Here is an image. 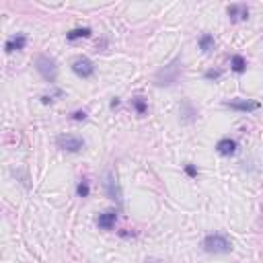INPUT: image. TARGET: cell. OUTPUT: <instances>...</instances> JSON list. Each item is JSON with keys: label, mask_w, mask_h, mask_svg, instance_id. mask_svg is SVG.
I'll return each mask as SVG.
<instances>
[{"label": "cell", "mask_w": 263, "mask_h": 263, "mask_svg": "<svg viewBox=\"0 0 263 263\" xmlns=\"http://www.w3.org/2000/svg\"><path fill=\"white\" fill-rule=\"evenodd\" d=\"M181 76V58H175L164 68H161L154 74V84L156 86H173Z\"/></svg>", "instance_id": "obj_1"}, {"label": "cell", "mask_w": 263, "mask_h": 263, "mask_svg": "<svg viewBox=\"0 0 263 263\" xmlns=\"http://www.w3.org/2000/svg\"><path fill=\"white\" fill-rule=\"evenodd\" d=\"M204 251L206 253H214V255L230 253L232 251V243L226 239L224 234H208L204 239Z\"/></svg>", "instance_id": "obj_2"}, {"label": "cell", "mask_w": 263, "mask_h": 263, "mask_svg": "<svg viewBox=\"0 0 263 263\" xmlns=\"http://www.w3.org/2000/svg\"><path fill=\"white\" fill-rule=\"evenodd\" d=\"M35 68H37V72L43 76V81L56 82V78H58V64H56L54 58H49V56H37V60H35Z\"/></svg>", "instance_id": "obj_3"}, {"label": "cell", "mask_w": 263, "mask_h": 263, "mask_svg": "<svg viewBox=\"0 0 263 263\" xmlns=\"http://www.w3.org/2000/svg\"><path fill=\"white\" fill-rule=\"evenodd\" d=\"M56 144L58 148H62L66 152H81L84 148V140L78 138V136H70V134H62L56 138Z\"/></svg>", "instance_id": "obj_4"}, {"label": "cell", "mask_w": 263, "mask_h": 263, "mask_svg": "<svg viewBox=\"0 0 263 263\" xmlns=\"http://www.w3.org/2000/svg\"><path fill=\"white\" fill-rule=\"evenodd\" d=\"M103 183H105V191H107V196L119 206L121 204V189H119V183L115 179V175H113L111 171H107L105 173V181Z\"/></svg>", "instance_id": "obj_5"}, {"label": "cell", "mask_w": 263, "mask_h": 263, "mask_svg": "<svg viewBox=\"0 0 263 263\" xmlns=\"http://www.w3.org/2000/svg\"><path fill=\"white\" fill-rule=\"evenodd\" d=\"M72 72L76 76H81V78H91L95 74V64L91 62L89 58H76L74 62H72Z\"/></svg>", "instance_id": "obj_6"}, {"label": "cell", "mask_w": 263, "mask_h": 263, "mask_svg": "<svg viewBox=\"0 0 263 263\" xmlns=\"http://www.w3.org/2000/svg\"><path fill=\"white\" fill-rule=\"evenodd\" d=\"M224 107H230L234 111H243V113H251V111L259 109V103L251 101V99H232V101H226Z\"/></svg>", "instance_id": "obj_7"}, {"label": "cell", "mask_w": 263, "mask_h": 263, "mask_svg": "<svg viewBox=\"0 0 263 263\" xmlns=\"http://www.w3.org/2000/svg\"><path fill=\"white\" fill-rule=\"evenodd\" d=\"M226 15L232 23H241V21H247L249 19V6L247 4H230L226 8Z\"/></svg>", "instance_id": "obj_8"}, {"label": "cell", "mask_w": 263, "mask_h": 263, "mask_svg": "<svg viewBox=\"0 0 263 263\" xmlns=\"http://www.w3.org/2000/svg\"><path fill=\"white\" fill-rule=\"evenodd\" d=\"M115 220H117V210H107V212L99 214L97 224H99V229H103V230H111L113 226H115Z\"/></svg>", "instance_id": "obj_9"}, {"label": "cell", "mask_w": 263, "mask_h": 263, "mask_svg": "<svg viewBox=\"0 0 263 263\" xmlns=\"http://www.w3.org/2000/svg\"><path fill=\"white\" fill-rule=\"evenodd\" d=\"M25 46H27V37H25L23 33H19V35H15V37H11L4 43V49H6V54H13V51L25 49Z\"/></svg>", "instance_id": "obj_10"}, {"label": "cell", "mask_w": 263, "mask_h": 263, "mask_svg": "<svg viewBox=\"0 0 263 263\" xmlns=\"http://www.w3.org/2000/svg\"><path fill=\"white\" fill-rule=\"evenodd\" d=\"M216 150L220 152L222 156H230V154L236 152V142H234L232 138H222V140H218Z\"/></svg>", "instance_id": "obj_11"}, {"label": "cell", "mask_w": 263, "mask_h": 263, "mask_svg": "<svg viewBox=\"0 0 263 263\" xmlns=\"http://www.w3.org/2000/svg\"><path fill=\"white\" fill-rule=\"evenodd\" d=\"M82 37H91V29L89 27H76V29L66 33L68 41H76V39H82Z\"/></svg>", "instance_id": "obj_12"}, {"label": "cell", "mask_w": 263, "mask_h": 263, "mask_svg": "<svg viewBox=\"0 0 263 263\" xmlns=\"http://www.w3.org/2000/svg\"><path fill=\"white\" fill-rule=\"evenodd\" d=\"M230 68L234 70L236 74H243L245 70H247V60H245L243 56H239V54H234L230 58Z\"/></svg>", "instance_id": "obj_13"}, {"label": "cell", "mask_w": 263, "mask_h": 263, "mask_svg": "<svg viewBox=\"0 0 263 263\" xmlns=\"http://www.w3.org/2000/svg\"><path fill=\"white\" fill-rule=\"evenodd\" d=\"M199 49H201V51H206V54L214 49V37H212L210 33H204V35L199 37Z\"/></svg>", "instance_id": "obj_14"}, {"label": "cell", "mask_w": 263, "mask_h": 263, "mask_svg": "<svg viewBox=\"0 0 263 263\" xmlns=\"http://www.w3.org/2000/svg\"><path fill=\"white\" fill-rule=\"evenodd\" d=\"M132 107L136 109L138 115H146V111H148V103L144 97H134L132 99Z\"/></svg>", "instance_id": "obj_15"}, {"label": "cell", "mask_w": 263, "mask_h": 263, "mask_svg": "<svg viewBox=\"0 0 263 263\" xmlns=\"http://www.w3.org/2000/svg\"><path fill=\"white\" fill-rule=\"evenodd\" d=\"M196 115H197V111L194 109V107H191V105L185 101V103H183V113H181V119L183 121H194L196 119Z\"/></svg>", "instance_id": "obj_16"}, {"label": "cell", "mask_w": 263, "mask_h": 263, "mask_svg": "<svg viewBox=\"0 0 263 263\" xmlns=\"http://www.w3.org/2000/svg\"><path fill=\"white\" fill-rule=\"evenodd\" d=\"M76 194H78V197H89V194H91V187H89V181H81L76 185Z\"/></svg>", "instance_id": "obj_17"}, {"label": "cell", "mask_w": 263, "mask_h": 263, "mask_svg": "<svg viewBox=\"0 0 263 263\" xmlns=\"http://www.w3.org/2000/svg\"><path fill=\"white\" fill-rule=\"evenodd\" d=\"M206 78H208V81H216V78H220L222 76V70H206V74H204Z\"/></svg>", "instance_id": "obj_18"}, {"label": "cell", "mask_w": 263, "mask_h": 263, "mask_svg": "<svg viewBox=\"0 0 263 263\" xmlns=\"http://www.w3.org/2000/svg\"><path fill=\"white\" fill-rule=\"evenodd\" d=\"M72 119H74V121H84V119H86V113H84V111H74V113H72Z\"/></svg>", "instance_id": "obj_19"}, {"label": "cell", "mask_w": 263, "mask_h": 263, "mask_svg": "<svg viewBox=\"0 0 263 263\" xmlns=\"http://www.w3.org/2000/svg\"><path fill=\"white\" fill-rule=\"evenodd\" d=\"M185 173L189 175V177H197V169H196L194 164H187V166H185Z\"/></svg>", "instance_id": "obj_20"}, {"label": "cell", "mask_w": 263, "mask_h": 263, "mask_svg": "<svg viewBox=\"0 0 263 263\" xmlns=\"http://www.w3.org/2000/svg\"><path fill=\"white\" fill-rule=\"evenodd\" d=\"M115 107H119V99H117V97L111 99V109H115Z\"/></svg>", "instance_id": "obj_21"}, {"label": "cell", "mask_w": 263, "mask_h": 263, "mask_svg": "<svg viewBox=\"0 0 263 263\" xmlns=\"http://www.w3.org/2000/svg\"><path fill=\"white\" fill-rule=\"evenodd\" d=\"M146 263H164V261H156V259H146Z\"/></svg>", "instance_id": "obj_22"}]
</instances>
